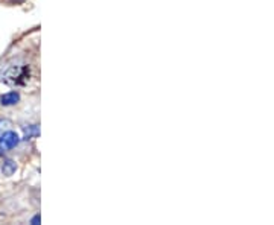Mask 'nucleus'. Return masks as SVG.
Here are the masks:
<instances>
[{
	"label": "nucleus",
	"instance_id": "0eeeda50",
	"mask_svg": "<svg viewBox=\"0 0 274 225\" xmlns=\"http://www.w3.org/2000/svg\"><path fill=\"white\" fill-rule=\"evenodd\" d=\"M6 123H8L6 120H0V134H2V131H3V126H5Z\"/></svg>",
	"mask_w": 274,
	"mask_h": 225
},
{
	"label": "nucleus",
	"instance_id": "39448f33",
	"mask_svg": "<svg viewBox=\"0 0 274 225\" xmlns=\"http://www.w3.org/2000/svg\"><path fill=\"white\" fill-rule=\"evenodd\" d=\"M25 133H26V136H25V139H31L32 136H38V128L35 126V125H31V126H28L26 130H25Z\"/></svg>",
	"mask_w": 274,
	"mask_h": 225
},
{
	"label": "nucleus",
	"instance_id": "423d86ee",
	"mask_svg": "<svg viewBox=\"0 0 274 225\" xmlns=\"http://www.w3.org/2000/svg\"><path fill=\"white\" fill-rule=\"evenodd\" d=\"M40 222H41V218H40V215L34 216V218H32V221H31V224H34V225H37V224H40Z\"/></svg>",
	"mask_w": 274,
	"mask_h": 225
},
{
	"label": "nucleus",
	"instance_id": "7ed1b4c3",
	"mask_svg": "<svg viewBox=\"0 0 274 225\" xmlns=\"http://www.w3.org/2000/svg\"><path fill=\"white\" fill-rule=\"evenodd\" d=\"M20 101V94L17 91H9L6 94H3L2 98H0V104L5 105V107H11V105H15L17 102Z\"/></svg>",
	"mask_w": 274,
	"mask_h": 225
},
{
	"label": "nucleus",
	"instance_id": "20e7f679",
	"mask_svg": "<svg viewBox=\"0 0 274 225\" xmlns=\"http://www.w3.org/2000/svg\"><path fill=\"white\" fill-rule=\"evenodd\" d=\"M15 163L14 162H11V160H6V162L3 163V166H2V172L5 173V175H12L14 172H15Z\"/></svg>",
	"mask_w": 274,
	"mask_h": 225
},
{
	"label": "nucleus",
	"instance_id": "f03ea898",
	"mask_svg": "<svg viewBox=\"0 0 274 225\" xmlns=\"http://www.w3.org/2000/svg\"><path fill=\"white\" fill-rule=\"evenodd\" d=\"M19 143H20V137L14 131H6L0 136V149H2L3 152L14 149Z\"/></svg>",
	"mask_w": 274,
	"mask_h": 225
},
{
	"label": "nucleus",
	"instance_id": "f257e3e1",
	"mask_svg": "<svg viewBox=\"0 0 274 225\" xmlns=\"http://www.w3.org/2000/svg\"><path fill=\"white\" fill-rule=\"evenodd\" d=\"M26 79H29V69L26 66H22V67L9 69L5 73L3 81L8 83V84H12V85H15V84L19 85V84H23Z\"/></svg>",
	"mask_w": 274,
	"mask_h": 225
}]
</instances>
